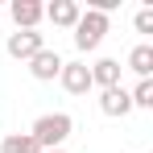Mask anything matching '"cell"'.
I'll return each mask as SVG.
<instances>
[{"instance_id": "7a4b0ae2", "label": "cell", "mask_w": 153, "mask_h": 153, "mask_svg": "<svg viewBox=\"0 0 153 153\" xmlns=\"http://www.w3.org/2000/svg\"><path fill=\"white\" fill-rule=\"evenodd\" d=\"M108 25H112V21H108L103 13L87 8V13H83V17L75 21V46H79L83 54L100 50V46H103V37H108Z\"/></svg>"}, {"instance_id": "4fadbf2b", "label": "cell", "mask_w": 153, "mask_h": 153, "mask_svg": "<svg viewBox=\"0 0 153 153\" xmlns=\"http://www.w3.org/2000/svg\"><path fill=\"white\" fill-rule=\"evenodd\" d=\"M132 25H137V33H153V4H145V8H137Z\"/></svg>"}, {"instance_id": "6da1fadb", "label": "cell", "mask_w": 153, "mask_h": 153, "mask_svg": "<svg viewBox=\"0 0 153 153\" xmlns=\"http://www.w3.org/2000/svg\"><path fill=\"white\" fill-rule=\"evenodd\" d=\"M75 132V120L66 116V112H46V116H37L33 128H29V137L37 141V149H62V141Z\"/></svg>"}, {"instance_id": "5bb4252c", "label": "cell", "mask_w": 153, "mask_h": 153, "mask_svg": "<svg viewBox=\"0 0 153 153\" xmlns=\"http://www.w3.org/2000/svg\"><path fill=\"white\" fill-rule=\"evenodd\" d=\"M46 153H66V149H46Z\"/></svg>"}, {"instance_id": "5b68a950", "label": "cell", "mask_w": 153, "mask_h": 153, "mask_svg": "<svg viewBox=\"0 0 153 153\" xmlns=\"http://www.w3.org/2000/svg\"><path fill=\"white\" fill-rule=\"evenodd\" d=\"M58 71H62V54L58 50H37L33 58H29V75L37 79V83H54Z\"/></svg>"}, {"instance_id": "30bf717a", "label": "cell", "mask_w": 153, "mask_h": 153, "mask_svg": "<svg viewBox=\"0 0 153 153\" xmlns=\"http://www.w3.org/2000/svg\"><path fill=\"white\" fill-rule=\"evenodd\" d=\"M128 71L137 79H153V46L149 42H141V46H132L128 50V62H124Z\"/></svg>"}, {"instance_id": "9c48e42d", "label": "cell", "mask_w": 153, "mask_h": 153, "mask_svg": "<svg viewBox=\"0 0 153 153\" xmlns=\"http://www.w3.org/2000/svg\"><path fill=\"white\" fill-rule=\"evenodd\" d=\"M120 58H100L95 66H91V87H100V91H108V87H120Z\"/></svg>"}, {"instance_id": "52a82bcc", "label": "cell", "mask_w": 153, "mask_h": 153, "mask_svg": "<svg viewBox=\"0 0 153 153\" xmlns=\"http://www.w3.org/2000/svg\"><path fill=\"white\" fill-rule=\"evenodd\" d=\"M79 17H83L79 0H54V4H46V21H50L54 29H75Z\"/></svg>"}, {"instance_id": "ba28073f", "label": "cell", "mask_w": 153, "mask_h": 153, "mask_svg": "<svg viewBox=\"0 0 153 153\" xmlns=\"http://www.w3.org/2000/svg\"><path fill=\"white\" fill-rule=\"evenodd\" d=\"M100 112L103 116H128L132 112V100H128V87H108V91H100Z\"/></svg>"}, {"instance_id": "7c38bea8", "label": "cell", "mask_w": 153, "mask_h": 153, "mask_svg": "<svg viewBox=\"0 0 153 153\" xmlns=\"http://www.w3.org/2000/svg\"><path fill=\"white\" fill-rule=\"evenodd\" d=\"M128 100H132V108H153V79H137Z\"/></svg>"}, {"instance_id": "3957f363", "label": "cell", "mask_w": 153, "mask_h": 153, "mask_svg": "<svg viewBox=\"0 0 153 153\" xmlns=\"http://www.w3.org/2000/svg\"><path fill=\"white\" fill-rule=\"evenodd\" d=\"M4 50H8V58H17V62H29L37 50H46V37L37 29H17V33H8Z\"/></svg>"}, {"instance_id": "277c9868", "label": "cell", "mask_w": 153, "mask_h": 153, "mask_svg": "<svg viewBox=\"0 0 153 153\" xmlns=\"http://www.w3.org/2000/svg\"><path fill=\"white\" fill-rule=\"evenodd\" d=\"M58 83H62L66 95H87V91H91V66H87V62H62Z\"/></svg>"}, {"instance_id": "8992f818", "label": "cell", "mask_w": 153, "mask_h": 153, "mask_svg": "<svg viewBox=\"0 0 153 153\" xmlns=\"http://www.w3.org/2000/svg\"><path fill=\"white\" fill-rule=\"evenodd\" d=\"M8 17L17 21V29H37L46 21V4H37V0H13L8 4Z\"/></svg>"}, {"instance_id": "8fae6325", "label": "cell", "mask_w": 153, "mask_h": 153, "mask_svg": "<svg viewBox=\"0 0 153 153\" xmlns=\"http://www.w3.org/2000/svg\"><path fill=\"white\" fill-rule=\"evenodd\" d=\"M0 153H42V149H37V141L29 132H8L0 141Z\"/></svg>"}]
</instances>
